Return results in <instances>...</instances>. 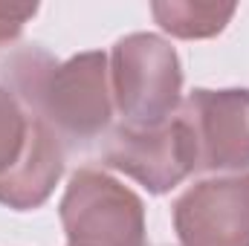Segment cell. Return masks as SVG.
<instances>
[{
    "label": "cell",
    "instance_id": "cell-1",
    "mask_svg": "<svg viewBox=\"0 0 249 246\" xmlns=\"http://www.w3.org/2000/svg\"><path fill=\"white\" fill-rule=\"evenodd\" d=\"M0 78L67 148L99 139L110 124L113 90L105 53H81L61 64L41 47H18L0 58Z\"/></svg>",
    "mask_w": 249,
    "mask_h": 246
},
{
    "label": "cell",
    "instance_id": "cell-3",
    "mask_svg": "<svg viewBox=\"0 0 249 246\" xmlns=\"http://www.w3.org/2000/svg\"><path fill=\"white\" fill-rule=\"evenodd\" d=\"M67 246H145L142 200L99 168H81L61 200Z\"/></svg>",
    "mask_w": 249,
    "mask_h": 246
},
{
    "label": "cell",
    "instance_id": "cell-8",
    "mask_svg": "<svg viewBox=\"0 0 249 246\" xmlns=\"http://www.w3.org/2000/svg\"><path fill=\"white\" fill-rule=\"evenodd\" d=\"M157 23L177 38H212L235 15V3H194V0H165L151 6Z\"/></svg>",
    "mask_w": 249,
    "mask_h": 246
},
{
    "label": "cell",
    "instance_id": "cell-6",
    "mask_svg": "<svg viewBox=\"0 0 249 246\" xmlns=\"http://www.w3.org/2000/svg\"><path fill=\"white\" fill-rule=\"evenodd\" d=\"M174 229L183 246H249V174L191 185L174 203Z\"/></svg>",
    "mask_w": 249,
    "mask_h": 246
},
{
    "label": "cell",
    "instance_id": "cell-2",
    "mask_svg": "<svg viewBox=\"0 0 249 246\" xmlns=\"http://www.w3.org/2000/svg\"><path fill=\"white\" fill-rule=\"evenodd\" d=\"M110 90L122 122L157 124L171 119L183 90V70L174 47L151 32H133L116 41L110 53Z\"/></svg>",
    "mask_w": 249,
    "mask_h": 246
},
{
    "label": "cell",
    "instance_id": "cell-9",
    "mask_svg": "<svg viewBox=\"0 0 249 246\" xmlns=\"http://www.w3.org/2000/svg\"><path fill=\"white\" fill-rule=\"evenodd\" d=\"M32 110L0 78V174H6L20 159L32 130Z\"/></svg>",
    "mask_w": 249,
    "mask_h": 246
},
{
    "label": "cell",
    "instance_id": "cell-7",
    "mask_svg": "<svg viewBox=\"0 0 249 246\" xmlns=\"http://www.w3.org/2000/svg\"><path fill=\"white\" fill-rule=\"evenodd\" d=\"M64 154H67V145L44 119L35 116L20 159L6 174H0V203L15 211L38 209L61 180Z\"/></svg>",
    "mask_w": 249,
    "mask_h": 246
},
{
    "label": "cell",
    "instance_id": "cell-5",
    "mask_svg": "<svg viewBox=\"0 0 249 246\" xmlns=\"http://www.w3.org/2000/svg\"><path fill=\"white\" fill-rule=\"evenodd\" d=\"M197 171L249 168V90H194L180 102Z\"/></svg>",
    "mask_w": 249,
    "mask_h": 246
},
{
    "label": "cell",
    "instance_id": "cell-10",
    "mask_svg": "<svg viewBox=\"0 0 249 246\" xmlns=\"http://www.w3.org/2000/svg\"><path fill=\"white\" fill-rule=\"evenodd\" d=\"M38 12V6H15V3H0V47L18 41L23 32L26 20Z\"/></svg>",
    "mask_w": 249,
    "mask_h": 246
},
{
    "label": "cell",
    "instance_id": "cell-4",
    "mask_svg": "<svg viewBox=\"0 0 249 246\" xmlns=\"http://www.w3.org/2000/svg\"><path fill=\"white\" fill-rule=\"evenodd\" d=\"M102 159L142 183L151 194H165L197 171L191 136L177 113L157 124L119 122L110 127L102 145Z\"/></svg>",
    "mask_w": 249,
    "mask_h": 246
}]
</instances>
